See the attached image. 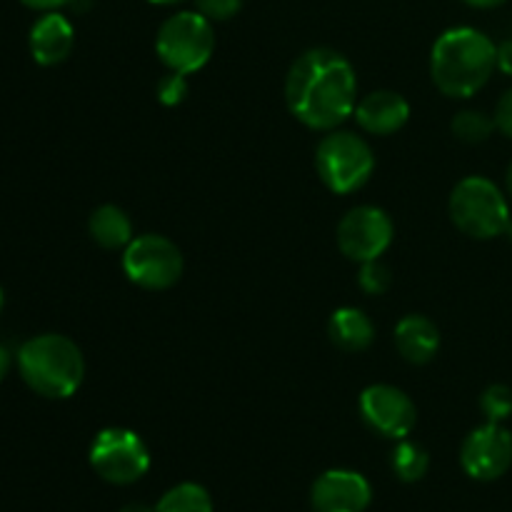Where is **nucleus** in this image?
Instances as JSON below:
<instances>
[{
    "instance_id": "6ab92c4d",
    "label": "nucleus",
    "mask_w": 512,
    "mask_h": 512,
    "mask_svg": "<svg viewBox=\"0 0 512 512\" xmlns=\"http://www.w3.org/2000/svg\"><path fill=\"white\" fill-rule=\"evenodd\" d=\"M390 465H393V473L398 475V480L403 483H418L428 475L430 468V455L423 445L410 443V440H398L393 450V458H390Z\"/></svg>"
},
{
    "instance_id": "aec40b11",
    "label": "nucleus",
    "mask_w": 512,
    "mask_h": 512,
    "mask_svg": "<svg viewBox=\"0 0 512 512\" xmlns=\"http://www.w3.org/2000/svg\"><path fill=\"white\" fill-rule=\"evenodd\" d=\"M450 128H453V135L460 143L478 145L485 143V140L493 135L495 120L488 118L485 113H480V110H463V113L455 115Z\"/></svg>"
},
{
    "instance_id": "7ed1b4c3",
    "label": "nucleus",
    "mask_w": 512,
    "mask_h": 512,
    "mask_svg": "<svg viewBox=\"0 0 512 512\" xmlns=\"http://www.w3.org/2000/svg\"><path fill=\"white\" fill-rule=\"evenodd\" d=\"M18 368L33 393L50 400L75 395L85 375V360L78 345L58 333L35 335L18 350Z\"/></svg>"
},
{
    "instance_id": "c85d7f7f",
    "label": "nucleus",
    "mask_w": 512,
    "mask_h": 512,
    "mask_svg": "<svg viewBox=\"0 0 512 512\" xmlns=\"http://www.w3.org/2000/svg\"><path fill=\"white\" fill-rule=\"evenodd\" d=\"M8 370H10V353L3 348V345H0V380L8 375Z\"/></svg>"
},
{
    "instance_id": "473e14b6",
    "label": "nucleus",
    "mask_w": 512,
    "mask_h": 512,
    "mask_svg": "<svg viewBox=\"0 0 512 512\" xmlns=\"http://www.w3.org/2000/svg\"><path fill=\"white\" fill-rule=\"evenodd\" d=\"M505 235H508V240H510V243H512V218H510L508 228H505Z\"/></svg>"
},
{
    "instance_id": "9d476101",
    "label": "nucleus",
    "mask_w": 512,
    "mask_h": 512,
    "mask_svg": "<svg viewBox=\"0 0 512 512\" xmlns=\"http://www.w3.org/2000/svg\"><path fill=\"white\" fill-rule=\"evenodd\" d=\"M460 465L465 475L480 483L503 478L512 465V435L503 423H485L465 438L460 448Z\"/></svg>"
},
{
    "instance_id": "ddd939ff",
    "label": "nucleus",
    "mask_w": 512,
    "mask_h": 512,
    "mask_svg": "<svg viewBox=\"0 0 512 512\" xmlns=\"http://www.w3.org/2000/svg\"><path fill=\"white\" fill-rule=\"evenodd\" d=\"M355 120L370 135H393L408 123V100L393 90H375L355 105Z\"/></svg>"
},
{
    "instance_id": "4468645a",
    "label": "nucleus",
    "mask_w": 512,
    "mask_h": 512,
    "mask_svg": "<svg viewBox=\"0 0 512 512\" xmlns=\"http://www.w3.org/2000/svg\"><path fill=\"white\" fill-rule=\"evenodd\" d=\"M30 53L38 65H60L70 55L75 43L73 25L65 15H60L58 10H50L43 18L35 20V25L30 28Z\"/></svg>"
},
{
    "instance_id": "6e6552de",
    "label": "nucleus",
    "mask_w": 512,
    "mask_h": 512,
    "mask_svg": "<svg viewBox=\"0 0 512 512\" xmlns=\"http://www.w3.org/2000/svg\"><path fill=\"white\" fill-rule=\"evenodd\" d=\"M123 270L138 288L168 290L183 275V255L173 240L148 233L130 240L123 253Z\"/></svg>"
},
{
    "instance_id": "0eeeda50",
    "label": "nucleus",
    "mask_w": 512,
    "mask_h": 512,
    "mask_svg": "<svg viewBox=\"0 0 512 512\" xmlns=\"http://www.w3.org/2000/svg\"><path fill=\"white\" fill-rule=\"evenodd\" d=\"M90 468L110 485H133L150 470L148 445L128 428H105L90 445Z\"/></svg>"
},
{
    "instance_id": "4be33fe9",
    "label": "nucleus",
    "mask_w": 512,
    "mask_h": 512,
    "mask_svg": "<svg viewBox=\"0 0 512 512\" xmlns=\"http://www.w3.org/2000/svg\"><path fill=\"white\" fill-rule=\"evenodd\" d=\"M358 280H360V288L370 295L388 293L390 285H393V275H390L388 265L380 263V258L363 263V270H360Z\"/></svg>"
},
{
    "instance_id": "5701e85b",
    "label": "nucleus",
    "mask_w": 512,
    "mask_h": 512,
    "mask_svg": "<svg viewBox=\"0 0 512 512\" xmlns=\"http://www.w3.org/2000/svg\"><path fill=\"white\" fill-rule=\"evenodd\" d=\"M243 8V0H195V10L210 23H223V20L235 18Z\"/></svg>"
},
{
    "instance_id": "1a4fd4ad",
    "label": "nucleus",
    "mask_w": 512,
    "mask_h": 512,
    "mask_svg": "<svg viewBox=\"0 0 512 512\" xmlns=\"http://www.w3.org/2000/svg\"><path fill=\"white\" fill-rule=\"evenodd\" d=\"M393 243V220L373 205H358L338 225V248L353 263L378 260Z\"/></svg>"
},
{
    "instance_id": "a211bd4d",
    "label": "nucleus",
    "mask_w": 512,
    "mask_h": 512,
    "mask_svg": "<svg viewBox=\"0 0 512 512\" xmlns=\"http://www.w3.org/2000/svg\"><path fill=\"white\" fill-rule=\"evenodd\" d=\"M155 512H213V498L203 485L180 483L158 500Z\"/></svg>"
},
{
    "instance_id": "a878e982",
    "label": "nucleus",
    "mask_w": 512,
    "mask_h": 512,
    "mask_svg": "<svg viewBox=\"0 0 512 512\" xmlns=\"http://www.w3.org/2000/svg\"><path fill=\"white\" fill-rule=\"evenodd\" d=\"M498 68L505 75H512V38L498 45Z\"/></svg>"
},
{
    "instance_id": "f257e3e1",
    "label": "nucleus",
    "mask_w": 512,
    "mask_h": 512,
    "mask_svg": "<svg viewBox=\"0 0 512 512\" xmlns=\"http://www.w3.org/2000/svg\"><path fill=\"white\" fill-rule=\"evenodd\" d=\"M285 103L300 123L330 133L345 123L358 105V78L353 65L338 50H305L288 70Z\"/></svg>"
},
{
    "instance_id": "72a5a7b5",
    "label": "nucleus",
    "mask_w": 512,
    "mask_h": 512,
    "mask_svg": "<svg viewBox=\"0 0 512 512\" xmlns=\"http://www.w3.org/2000/svg\"><path fill=\"white\" fill-rule=\"evenodd\" d=\"M0 308H3V288H0Z\"/></svg>"
},
{
    "instance_id": "423d86ee",
    "label": "nucleus",
    "mask_w": 512,
    "mask_h": 512,
    "mask_svg": "<svg viewBox=\"0 0 512 512\" xmlns=\"http://www.w3.org/2000/svg\"><path fill=\"white\" fill-rule=\"evenodd\" d=\"M315 168L325 188L348 195L368 183L375 170V155L360 135L330 130L315 150Z\"/></svg>"
},
{
    "instance_id": "39448f33",
    "label": "nucleus",
    "mask_w": 512,
    "mask_h": 512,
    "mask_svg": "<svg viewBox=\"0 0 512 512\" xmlns=\"http://www.w3.org/2000/svg\"><path fill=\"white\" fill-rule=\"evenodd\" d=\"M215 50L213 23L198 10L175 13L155 35V53L170 73H198Z\"/></svg>"
},
{
    "instance_id": "dca6fc26",
    "label": "nucleus",
    "mask_w": 512,
    "mask_h": 512,
    "mask_svg": "<svg viewBox=\"0 0 512 512\" xmlns=\"http://www.w3.org/2000/svg\"><path fill=\"white\" fill-rule=\"evenodd\" d=\"M328 335L333 345H338L345 353H363L373 345L375 325L363 310L340 308L330 315Z\"/></svg>"
},
{
    "instance_id": "f8f14e48",
    "label": "nucleus",
    "mask_w": 512,
    "mask_h": 512,
    "mask_svg": "<svg viewBox=\"0 0 512 512\" xmlns=\"http://www.w3.org/2000/svg\"><path fill=\"white\" fill-rule=\"evenodd\" d=\"M373 500V488L355 470H328L310 490L315 512H365Z\"/></svg>"
},
{
    "instance_id": "b1692460",
    "label": "nucleus",
    "mask_w": 512,
    "mask_h": 512,
    "mask_svg": "<svg viewBox=\"0 0 512 512\" xmlns=\"http://www.w3.org/2000/svg\"><path fill=\"white\" fill-rule=\"evenodd\" d=\"M188 95V80L180 73L165 75L158 83V100L163 105H180Z\"/></svg>"
},
{
    "instance_id": "412c9836",
    "label": "nucleus",
    "mask_w": 512,
    "mask_h": 512,
    "mask_svg": "<svg viewBox=\"0 0 512 512\" xmlns=\"http://www.w3.org/2000/svg\"><path fill=\"white\" fill-rule=\"evenodd\" d=\"M480 410L488 423H505L512 415V390L508 385L495 383L480 395Z\"/></svg>"
},
{
    "instance_id": "bb28decb",
    "label": "nucleus",
    "mask_w": 512,
    "mask_h": 512,
    "mask_svg": "<svg viewBox=\"0 0 512 512\" xmlns=\"http://www.w3.org/2000/svg\"><path fill=\"white\" fill-rule=\"evenodd\" d=\"M23 5H28V8L33 10H43V13H50V10H58L60 5L70 3V0H20Z\"/></svg>"
},
{
    "instance_id": "7c9ffc66",
    "label": "nucleus",
    "mask_w": 512,
    "mask_h": 512,
    "mask_svg": "<svg viewBox=\"0 0 512 512\" xmlns=\"http://www.w3.org/2000/svg\"><path fill=\"white\" fill-rule=\"evenodd\" d=\"M505 185H508V195L512 198V163L508 165V175H505Z\"/></svg>"
},
{
    "instance_id": "20e7f679",
    "label": "nucleus",
    "mask_w": 512,
    "mask_h": 512,
    "mask_svg": "<svg viewBox=\"0 0 512 512\" xmlns=\"http://www.w3.org/2000/svg\"><path fill=\"white\" fill-rule=\"evenodd\" d=\"M450 220L463 235L475 240H493L505 235L510 208L503 190L483 175L460 180L450 193Z\"/></svg>"
},
{
    "instance_id": "2f4dec72",
    "label": "nucleus",
    "mask_w": 512,
    "mask_h": 512,
    "mask_svg": "<svg viewBox=\"0 0 512 512\" xmlns=\"http://www.w3.org/2000/svg\"><path fill=\"white\" fill-rule=\"evenodd\" d=\"M153 5H175V3H183V0H148Z\"/></svg>"
},
{
    "instance_id": "f03ea898",
    "label": "nucleus",
    "mask_w": 512,
    "mask_h": 512,
    "mask_svg": "<svg viewBox=\"0 0 512 512\" xmlns=\"http://www.w3.org/2000/svg\"><path fill=\"white\" fill-rule=\"evenodd\" d=\"M498 68V45L475 28H450L435 40L430 75L448 98H473Z\"/></svg>"
},
{
    "instance_id": "393cba45",
    "label": "nucleus",
    "mask_w": 512,
    "mask_h": 512,
    "mask_svg": "<svg viewBox=\"0 0 512 512\" xmlns=\"http://www.w3.org/2000/svg\"><path fill=\"white\" fill-rule=\"evenodd\" d=\"M495 128L505 135V138H512V88L505 90L503 98L495 105Z\"/></svg>"
},
{
    "instance_id": "cd10ccee",
    "label": "nucleus",
    "mask_w": 512,
    "mask_h": 512,
    "mask_svg": "<svg viewBox=\"0 0 512 512\" xmlns=\"http://www.w3.org/2000/svg\"><path fill=\"white\" fill-rule=\"evenodd\" d=\"M468 3L470 8H478V10H490V8H498V5L508 3V0H463Z\"/></svg>"
},
{
    "instance_id": "f3484780",
    "label": "nucleus",
    "mask_w": 512,
    "mask_h": 512,
    "mask_svg": "<svg viewBox=\"0 0 512 512\" xmlns=\"http://www.w3.org/2000/svg\"><path fill=\"white\" fill-rule=\"evenodd\" d=\"M88 230L90 238L105 250L128 248L130 240H133V223H130L125 210H120L118 205H100L90 215Z\"/></svg>"
},
{
    "instance_id": "2eb2a0df",
    "label": "nucleus",
    "mask_w": 512,
    "mask_h": 512,
    "mask_svg": "<svg viewBox=\"0 0 512 512\" xmlns=\"http://www.w3.org/2000/svg\"><path fill=\"white\" fill-rule=\"evenodd\" d=\"M395 345L408 363L425 365L438 355L440 330L425 315H405L395 328Z\"/></svg>"
},
{
    "instance_id": "9b49d317",
    "label": "nucleus",
    "mask_w": 512,
    "mask_h": 512,
    "mask_svg": "<svg viewBox=\"0 0 512 512\" xmlns=\"http://www.w3.org/2000/svg\"><path fill=\"white\" fill-rule=\"evenodd\" d=\"M363 420L390 440H405L418 423V408L413 400L395 385H370L360 395Z\"/></svg>"
},
{
    "instance_id": "c756f323",
    "label": "nucleus",
    "mask_w": 512,
    "mask_h": 512,
    "mask_svg": "<svg viewBox=\"0 0 512 512\" xmlns=\"http://www.w3.org/2000/svg\"><path fill=\"white\" fill-rule=\"evenodd\" d=\"M120 512H155V508H148L145 503H128Z\"/></svg>"
}]
</instances>
